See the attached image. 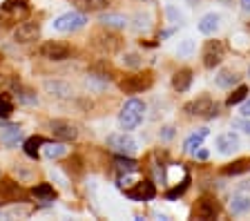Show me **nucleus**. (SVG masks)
I'll use <instances>...</instances> for the list:
<instances>
[{
	"label": "nucleus",
	"instance_id": "f257e3e1",
	"mask_svg": "<svg viewBox=\"0 0 250 221\" xmlns=\"http://www.w3.org/2000/svg\"><path fill=\"white\" fill-rule=\"evenodd\" d=\"M143 119H145V103L141 99H136V96L125 100L121 112H118V125L125 132L136 130V127L143 123Z\"/></svg>",
	"mask_w": 250,
	"mask_h": 221
},
{
	"label": "nucleus",
	"instance_id": "f03ea898",
	"mask_svg": "<svg viewBox=\"0 0 250 221\" xmlns=\"http://www.w3.org/2000/svg\"><path fill=\"white\" fill-rule=\"evenodd\" d=\"M154 85V74L145 69V72H136V74H130L125 79L118 80V90L123 94H141V92L150 90Z\"/></svg>",
	"mask_w": 250,
	"mask_h": 221
},
{
	"label": "nucleus",
	"instance_id": "7ed1b4c3",
	"mask_svg": "<svg viewBox=\"0 0 250 221\" xmlns=\"http://www.w3.org/2000/svg\"><path fill=\"white\" fill-rule=\"evenodd\" d=\"M85 25H87V16L83 11H67L63 16L54 18L52 29L60 34H74V32H80Z\"/></svg>",
	"mask_w": 250,
	"mask_h": 221
},
{
	"label": "nucleus",
	"instance_id": "20e7f679",
	"mask_svg": "<svg viewBox=\"0 0 250 221\" xmlns=\"http://www.w3.org/2000/svg\"><path fill=\"white\" fill-rule=\"evenodd\" d=\"M219 212H221V203H219V199L212 192H203L197 199L194 208H192V217H194V219H203V221L217 219Z\"/></svg>",
	"mask_w": 250,
	"mask_h": 221
},
{
	"label": "nucleus",
	"instance_id": "39448f33",
	"mask_svg": "<svg viewBox=\"0 0 250 221\" xmlns=\"http://www.w3.org/2000/svg\"><path fill=\"white\" fill-rule=\"evenodd\" d=\"M105 145L110 147L114 154H130V157H132V154L138 150L136 139H134L130 132H125V130H123V132H114V134H107Z\"/></svg>",
	"mask_w": 250,
	"mask_h": 221
},
{
	"label": "nucleus",
	"instance_id": "423d86ee",
	"mask_svg": "<svg viewBox=\"0 0 250 221\" xmlns=\"http://www.w3.org/2000/svg\"><path fill=\"white\" fill-rule=\"evenodd\" d=\"M49 132H52L54 139H58V141H65V143H72L78 139L80 130L76 123H72L69 119H52L49 121Z\"/></svg>",
	"mask_w": 250,
	"mask_h": 221
},
{
	"label": "nucleus",
	"instance_id": "0eeeda50",
	"mask_svg": "<svg viewBox=\"0 0 250 221\" xmlns=\"http://www.w3.org/2000/svg\"><path fill=\"white\" fill-rule=\"evenodd\" d=\"M40 56L52 60V63H63V60H67L72 56V47L60 40H47L40 45Z\"/></svg>",
	"mask_w": 250,
	"mask_h": 221
},
{
	"label": "nucleus",
	"instance_id": "6e6552de",
	"mask_svg": "<svg viewBox=\"0 0 250 221\" xmlns=\"http://www.w3.org/2000/svg\"><path fill=\"white\" fill-rule=\"evenodd\" d=\"M224 60V45L221 40H208L206 47H203V54H201V63L206 69H214L221 65Z\"/></svg>",
	"mask_w": 250,
	"mask_h": 221
},
{
	"label": "nucleus",
	"instance_id": "1a4fd4ad",
	"mask_svg": "<svg viewBox=\"0 0 250 221\" xmlns=\"http://www.w3.org/2000/svg\"><path fill=\"white\" fill-rule=\"evenodd\" d=\"M14 42H18V45H29V42H36L38 38H40V25L38 22H20V25L14 29Z\"/></svg>",
	"mask_w": 250,
	"mask_h": 221
},
{
	"label": "nucleus",
	"instance_id": "9d476101",
	"mask_svg": "<svg viewBox=\"0 0 250 221\" xmlns=\"http://www.w3.org/2000/svg\"><path fill=\"white\" fill-rule=\"evenodd\" d=\"M125 197L132 201H152L156 197V185L150 179L138 181L134 188H125Z\"/></svg>",
	"mask_w": 250,
	"mask_h": 221
},
{
	"label": "nucleus",
	"instance_id": "9b49d317",
	"mask_svg": "<svg viewBox=\"0 0 250 221\" xmlns=\"http://www.w3.org/2000/svg\"><path fill=\"white\" fill-rule=\"evenodd\" d=\"M214 145H217L219 154H226V157H228V154H234L241 147L239 134H237V132H224V134H219L217 137Z\"/></svg>",
	"mask_w": 250,
	"mask_h": 221
},
{
	"label": "nucleus",
	"instance_id": "f8f14e48",
	"mask_svg": "<svg viewBox=\"0 0 250 221\" xmlns=\"http://www.w3.org/2000/svg\"><path fill=\"white\" fill-rule=\"evenodd\" d=\"M228 210L232 217H244L250 212V195L248 192H241V190H237L232 197H230L228 201Z\"/></svg>",
	"mask_w": 250,
	"mask_h": 221
},
{
	"label": "nucleus",
	"instance_id": "ddd939ff",
	"mask_svg": "<svg viewBox=\"0 0 250 221\" xmlns=\"http://www.w3.org/2000/svg\"><path fill=\"white\" fill-rule=\"evenodd\" d=\"M212 105H214V100L210 99V96H199V99L186 103V105H183V112H186L188 116H206Z\"/></svg>",
	"mask_w": 250,
	"mask_h": 221
},
{
	"label": "nucleus",
	"instance_id": "4468645a",
	"mask_svg": "<svg viewBox=\"0 0 250 221\" xmlns=\"http://www.w3.org/2000/svg\"><path fill=\"white\" fill-rule=\"evenodd\" d=\"M0 197H2L7 203H11V201H18L22 197L20 183H16V181L9 179V177H2V179H0Z\"/></svg>",
	"mask_w": 250,
	"mask_h": 221
},
{
	"label": "nucleus",
	"instance_id": "2eb2a0df",
	"mask_svg": "<svg viewBox=\"0 0 250 221\" xmlns=\"http://www.w3.org/2000/svg\"><path fill=\"white\" fill-rule=\"evenodd\" d=\"M219 27H221V16L214 14V11H208V14L201 16L197 29H199V34H203V36H212V34L219 32Z\"/></svg>",
	"mask_w": 250,
	"mask_h": 221
},
{
	"label": "nucleus",
	"instance_id": "dca6fc26",
	"mask_svg": "<svg viewBox=\"0 0 250 221\" xmlns=\"http://www.w3.org/2000/svg\"><path fill=\"white\" fill-rule=\"evenodd\" d=\"M98 22L107 29H125L130 25V18L123 16V14H114V11H105L98 16Z\"/></svg>",
	"mask_w": 250,
	"mask_h": 221
},
{
	"label": "nucleus",
	"instance_id": "f3484780",
	"mask_svg": "<svg viewBox=\"0 0 250 221\" xmlns=\"http://www.w3.org/2000/svg\"><path fill=\"white\" fill-rule=\"evenodd\" d=\"M22 141V127L20 125H7L0 130V143L5 147H16Z\"/></svg>",
	"mask_w": 250,
	"mask_h": 221
},
{
	"label": "nucleus",
	"instance_id": "a211bd4d",
	"mask_svg": "<svg viewBox=\"0 0 250 221\" xmlns=\"http://www.w3.org/2000/svg\"><path fill=\"white\" fill-rule=\"evenodd\" d=\"M192 80H194L192 69L183 67V69H179V72H174V76H172V87H174V92H188Z\"/></svg>",
	"mask_w": 250,
	"mask_h": 221
},
{
	"label": "nucleus",
	"instance_id": "6ab92c4d",
	"mask_svg": "<svg viewBox=\"0 0 250 221\" xmlns=\"http://www.w3.org/2000/svg\"><path fill=\"white\" fill-rule=\"evenodd\" d=\"M47 143V139L40 137V134H34V137L25 139L22 141V150H25V154L29 159H38L40 157V150H43V145Z\"/></svg>",
	"mask_w": 250,
	"mask_h": 221
},
{
	"label": "nucleus",
	"instance_id": "aec40b11",
	"mask_svg": "<svg viewBox=\"0 0 250 221\" xmlns=\"http://www.w3.org/2000/svg\"><path fill=\"white\" fill-rule=\"evenodd\" d=\"M250 172V157H241V159H234L232 163H228L221 174L224 177H239V174H246Z\"/></svg>",
	"mask_w": 250,
	"mask_h": 221
},
{
	"label": "nucleus",
	"instance_id": "412c9836",
	"mask_svg": "<svg viewBox=\"0 0 250 221\" xmlns=\"http://www.w3.org/2000/svg\"><path fill=\"white\" fill-rule=\"evenodd\" d=\"M45 90H47V94L56 96V99H69V96L74 94L72 85L63 83V80H45Z\"/></svg>",
	"mask_w": 250,
	"mask_h": 221
},
{
	"label": "nucleus",
	"instance_id": "4be33fe9",
	"mask_svg": "<svg viewBox=\"0 0 250 221\" xmlns=\"http://www.w3.org/2000/svg\"><path fill=\"white\" fill-rule=\"evenodd\" d=\"M210 132H208V127H201V130H197V132H192L190 137L183 141V152H188V154H192L194 150H199V147H203V139L208 137Z\"/></svg>",
	"mask_w": 250,
	"mask_h": 221
},
{
	"label": "nucleus",
	"instance_id": "5701e85b",
	"mask_svg": "<svg viewBox=\"0 0 250 221\" xmlns=\"http://www.w3.org/2000/svg\"><path fill=\"white\" fill-rule=\"evenodd\" d=\"M214 83H217L219 90H232L234 85H239V76L232 69H221V72L214 76Z\"/></svg>",
	"mask_w": 250,
	"mask_h": 221
},
{
	"label": "nucleus",
	"instance_id": "b1692460",
	"mask_svg": "<svg viewBox=\"0 0 250 221\" xmlns=\"http://www.w3.org/2000/svg\"><path fill=\"white\" fill-rule=\"evenodd\" d=\"M114 163H116V170L121 174H132V172H138L141 163H138L136 159H132L130 154H116L114 159Z\"/></svg>",
	"mask_w": 250,
	"mask_h": 221
},
{
	"label": "nucleus",
	"instance_id": "393cba45",
	"mask_svg": "<svg viewBox=\"0 0 250 221\" xmlns=\"http://www.w3.org/2000/svg\"><path fill=\"white\" fill-rule=\"evenodd\" d=\"M14 96L18 99V103H20V105H38L36 92L29 90V87H25V85H20V83L14 85Z\"/></svg>",
	"mask_w": 250,
	"mask_h": 221
},
{
	"label": "nucleus",
	"instance_id": "a878e982",
	"mask_svg": "<svg viewBox=\"0 0 250 221\" xmlns=\"http://www.w3.org/2000/svg\"><path fill=\"white\" fill-rule=\"evenodd\" d=\"M29 192H32L34 199H38V201H47V203H49V201L56 199V190H54V185H52V183H47V181H43V183H36L32 190H29Z\"/></svg>",
	"mask_w": 250,
	"mask_h": 221
},
{
	"label": "nucleus",
	"instance_id": "bb28decb",
	"mask_svg": "<svg viewBox=\"0 0 250 221\" xmlns=\"http://www.w3.org/2000/svg\"><path fill=\"white\" fill-rule=\"evenodd\" d=\"M67 152H69V147L65 145V141H47L43 145V154L47 159H63V157H67Z\"/></svg>",
	"mask_w": 250,
	"mask_h": 221
},
{
	"label": "nucleus",
	"instance_id": "cd10ccee",
	"mask_svg": "<svg viewBox=\"0 0 250 221\" xmlns=\"http://www.w3.org/2000/svg\"><path fill=\"white\" fill-rule=\"evenodd\" d=\"M74 5L78 7V11L87 14V11H103L110 7V0H74Z\"/></svg>",
	"mask_w": 250,
	"mask_h": 221
},
{
	"label": "nucleus",
	"instance_id": "c85d7f7f",
	"mask_svg": "<svg viewBox=\"0 0 250 221\" xmlns=\"http://www.w3.org/2000/svg\"><path fill=\"white\" fill-rule=\"evenodd\" d=\"M130 22H132V29L136 34H145V32H150V27H152V18H150L148 11H138Z\"/></svg>",
	"mask_w": 250,
	"mask_h": 221
},
{
	"label": "nucleus",
	"instance_id": "c756f323",
	"mask_svg": "<svg viewBox=\"0 0 250 221\" xmlns=\"http://www.w3.org/2000/svg\"><path fill=\"white\" fill-rule=\"evenodd\" d=\"M29 2H27V0H5V2H2V5H0V11H2V14H16L18 16V11H29Z\"/></svg>",
	"mask_w": 250,
	"mask_h": 221
},
{
	"label": "nucleus",
	"instance_id": "7c9ffc66",
	"mask_svg": "<svg viewBox=\"0 0 250 221\" xmlns=\"http://www.w3.org/2000/svg\"><path fill=\"white\" fill-rule=\"evenodd\" d=\"M246 96H248V87H246V85H237V87L232 90V94L226 99V105H228V107L239 105V103L246 99Z\"/></svg>",
	"mask_w": 250,
	"mask_h": 221
},
{
	"label": "nucleus",
	"instance_id": "2f4dec72",
	"mask_svg": "<svg viewBox=\"0 0 250 221\" xmlns=\"http://www.w3.org/2000/svg\"><path fill=\"white\" fill-rule=\"evenodd\" d=\"M188 188H190V174H186V177H183L181 185H174V188L168 190V192H165V199H168V201H174L176 197H181Z\"/></svg>",
	"mask_w": 250,
	"mask_h": 221
},
{
	"label": "nucleus",
	"instance_id": "473e14b6",
	"mask_svg": "<svg viewBox=\"0 0 250 221\" xmlns=\"http://www.w3.org/2000/svg\"><path fill=\"white\" fill-rule=\"evenodd\" d=\"M123 65L130 69H141L143 67V56L136 52H128V54H123Z\"/></svg>",
	"mask_w": 250,
	"mask_h": 221
},
{
	"label": "nucleus",
	"instance_id": "72a5a7b5",
	"mask_svg": "<svg viewBox=\"0 0 250 221\" xmlns=\"http://www.w3.org/2000/svg\"><path fill=\"white\" fill-rule=\"evenodd\" d=\"M98 47L101 49H107V52L112 54L121 47V38L118 36H112V34H107V36H101V42H98Z\"/></svg>",
	"mask_w": 250,
	"mask_h": 221
},
{
	"label": "nucleus",
	"instance_id": "f704fd0d",
	"mask_svg": "<svg viewBox=\"0 0 250 221\" xmlns=\"http://www.w3.org/2000/svg\"><path fill=\"white\" fill-rule=\"evenodd\" d=\"M11 114H14V103H11L9 94H0V119L7 121Z\"/></svg>",
	"mask_w": 250,
	"mask_h": 221
},
{
	"label": "nucleus",
	"instance_id": "c9c22d12",
	"mask_svg": "<svg viewBox=\"0 0 250 221\" xmlns=\"http://www.w3.org/2000/svg\"><path fill=\"white\" fill-rule=\"evenodd\" d=\"M194 49H197V45H194V40L192 38H186V40L176 47V56H181V58H186V56H192L194 54Z\"/></svg>",
	"mask_w": 250,
	"mask_h": 221
},
{
	"label": "nucleus",
	"instance_id": "e433bc0d",
	"mask_svg": "<svg viewBox=\"0 0 250 221\" xmlns=\"http://www.w3.org/2000/svg\"><path fill=\"white\" fill-rule=\"evenodd\" d=\"M165 14H168V18H170V22H174V25H179V22L183 20V14H181V11H176L172 5H168V7H165Z\"/></svg>",
	"mask_w": 250,
	"mask_h": 221
},
{
	"label": "nucleus",
	"instance_id": "4c0bfd02",
	"mask_svg": "<svg viewBox=\"0 0 250 221\" xmlns=\"http://www.w3.org/2000/svg\"><path fill=\"white\" fill-rule=\"evenodd\" d=\"M174 134H176L174 125H165V127H163V130H161V134H159V137H161V139H163V141H170V139H172V137H174Z\"/></svg>",
	"mask_w": 250,
	"mask_h": 221
},
{
	"label": "nucleus",
	"instance_id": "58836bf2",
	"mask_svg": "<svg viewBox=\"0 0 250 221\" xmlns=\"http://www.w3.org/2000/svg\"><path fill=\"white\" fill-rule=\"evenodd\" d=\"M232 125H234V127H241V130H244L246 134H248V137H250V119H246V116H241L239 121H234Z\"/></svg>",
	"mask_w": 250,
	"mask_h": 221
},
{
	"label": "nucleus",
	"instance_id": "ea45409f",
	"mask_svg": "<svg viewBox=\"0 0 250 221\" xmlns=\"http://www.w3.org/2000/svg\"><path fill=\"white\" fill-rule=\"evenodd\" d=\"M74 168V172H83V163H80V159L78 157H72L67 161V170Z\"/></svg>",
	"mask_w": 250,
	"mask_h": 221
},
{
	"label": "nucleus",
	"instance_id": "a19ab883",
	"mask_svg": "<svg viewBox=\"0 0 250 221\" xmlns=\"http://www.w3.org/2000/svg\"><path fill=\"white\" fill-rule=\"evenodd\" d=\"M239 114H241V116H246V119H250V99H248V96H246V99L241 100Z\"/></svg>",
	"mask_w": 250,
	"mask_h": 221
},
{
	"label": "nucleus",
	"instance_id": "79ce46f5",
	"mask_svg": "<svg viewBox=\"0 0 250 221\" xmlns=\"http://www.w3.org/2000/svg\"><path fill=\"white\" fill-rule=\"evenodd\" d=\"M239 190H241V192H250V181H241Z\"/></svg>",
	"mask_w": 250,
	"mask_h": 221
},
{
	"label": "nucleus",
	"instance_id": "37998d69",
	"mask_svg": "<svg viewBox=\"0 0 250 221\" xmlns=\"http://www.w3.org/2000/svg\"><path fill=\"white\" fill-rule=\"evenodd\" d=\"M239 5L244 11H250V0H239Z\"/></svg>",
	"mask_w": 250,
	"mask_h": 221
},
{
	"label": "nucleus",
	"instance_id": "c03bdc74",
	"mask_svg": "<svg viewBox=\"0 0 250 221\" xmlns=\"http://www.w3.org/2000/svg\"><path fill=\"white\" fill-rule=\"evenodd\" d=\"M248 76H250V65H248Z\"/></svg>",
	"mask_w": 250,
	"mask_h": 221
}]
</instances>
